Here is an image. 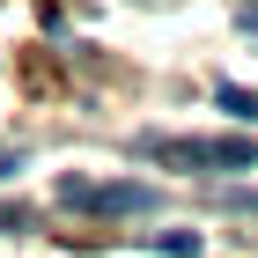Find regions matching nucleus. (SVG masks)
Segmentation results:
<instances>
[{
    "mask_svg": "<svg viewBox=\"0 0 258 258\" xmlns=\"http://www.w3.org/2000/svg\"><path fill=\"white\" fill-rule=\"evenodd\" d=\"M155 251H162V258H199V229H162Z\"/></svg>",
    "mask_w": 258,
    "mask_h": 258,
    "instance_id": "7ed1b4c3",
    "label": "nucleus"
},
{
    "mask_svg": "<svg viewBox=\"0 0 258 258\" xmlns=\"http://www.w3.org/2000/svg\"><path fill=\"white\" fill-rule=\"evenodd\" d=\"M59 199L81 214H148L155 184H89V177H59Z\"/></svg>",
    "mask_w": 258,
    "mask_h": 258,
    "instance_id": "f03ea898",
    "label": "nucleus"
},
{
    "mask_svg": "<svg viewBox=\"0 0 258 258\" xmlns=\"http://www.w3.org/2000/svg\"><path fill=\"white\" fill-rule=\"evenodd\" d=\"M133 155L177 162V170H258V140H162V133H140Z\"/></svg>",
    "mask_w": 258,
    "mask_h": 258,
    "instance_id": "f257e3e1",
    "label": "nucleus"
},
{
    "mask_svg": "<svg viewBox=\"0 0 258 258\" xmlns=\"http://www.w3.org/2000/svg\"><path fill=\"white\" fill-rule=\"evenodd\" d=\"M221 207H236V214H258V192H251V184H229V192H221Z\"/></svg>",
    "mask_w": 258,
    "mask_h": 258,
    "instance_id": "39448f33",
    "label": "nucleus"
},
{
    "mask_svg": "<svg viewBox=\"0 0 258 258\" xmlns=\"http://www.w3.org/2000/svg\"><path fill=\"white\" fill-rule=\"evenodd\" d=\"M214 96H221V111H229V118H258V96H251V89H236V81H221Z\"/></svg>",
    "mask_w": 258,
    "mask_h": 258,
    "instance_id": "20e7f679",
    "label": "nucleus"
},
{
    "mask_svg": "<svg viewBox=\"0 0 258 258\" xmlns=\"http://www.w3.org/2000/svg\"><path fill=\"white\" fill-rule=\"evenodd\" d=\"M0 229H30V207H0Z\"/></svg>",
    "mask_w": 258,
    "mask_h": 258,
    "instance_id": "423d86ee",
    "label": "nucleus"
},
{
    "mask_svg": "<svg viewBox=\"0 0 258 258\" xmlns=\"http://www.w3.org/2000/svg\"><path fill=\"white\" fill-rule=\"evenodd\" d=\"M15 170H22V155H15V148H0V177H15Z\"/></svg>",
    "mask_w": 258,
    "mask_h": 258,
    "instance_id": "0eeeda50",
    "label": "nucleus"
}]
</instances>
